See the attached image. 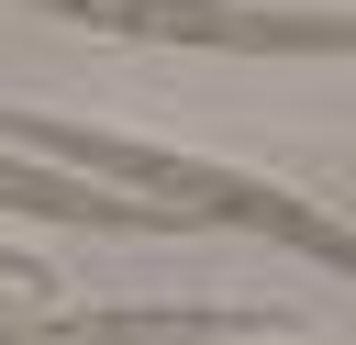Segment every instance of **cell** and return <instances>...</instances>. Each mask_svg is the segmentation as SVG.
Wrapping results in <instances>:
<instances>
[{"label":"cell","mask_w":356,"mask_h":345,"mask_svg":"<svg viewBox=\"0 0 356 345\" xmlns=\"http://www.w3.org/2000/svg\"><path fill=\"white\" fill-rule=\"evenodd\" d=\"M0 145L22 156H56L78 178H122V189H156V200H189L200 223H245V234H278L300 256H323L334 278H356V234L323 223L312 200H289L278 178H245V167H211V156H167V145H122V134H78L56 111H0Z\"/></svg>","instance_id":"cell-1"},{"label":"cell","mask_w":356,"mask_h":345,"mask_svg":"<svg viewBox=\"0 0 356 345\" xmlns=\"http://www.w3.org/2000/svg\"><path fill=\"white\" fill-rule=\"evenodd\" d=\"M145 45H222V56H356V11H256V0H33Z\"/></svg>","instance_id":"cell-2"},{"label":"cell","mask_w":356,"mask_h":345,"mask_svg":"<svg viewBox=\"0 0 356 345\" xmlns=\"http://www.w3.org/2000/svg\"><path fill=\"white\" fill-rule=\"evenodd\" d=\"M0 211L89 223V234H189V223H200L189 200H111L100 178H78V167H56V156H11V145H0Z\"/></svg>","instance_id":"cell-3"},{"label":"cell","mask_w":356,"mask_h":345,"mask_svg":"<svg viewBox=\"0 0 356 345\" xmlns=\"http://www.w3.org/2000/svg\"><path fill=\"white\" fill-rule=\"evenodd\" d=\"M200 334H289V312H44V323H0V345H200Z\"/></svg>","instance_id":"cell-4"},{"label":"cell","mask_w":356,"mask_h":345,"mask_svg":"<svg viewBox=\"0 0 356 345\" xmlns=\"http://www.w3.org/2000/svg\"><path fill=\"white\" fill-rule=\"evenodd\" d=\"M0 289H22V300H33V289H56V278H44L33 256H11V245H0Z\"/></svg>","instance_id":"cell-5"}]
</instances>
